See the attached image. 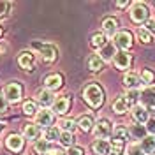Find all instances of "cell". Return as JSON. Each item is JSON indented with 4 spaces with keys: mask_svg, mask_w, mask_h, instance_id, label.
Wrapping results in <instances>:
<instances>
[{
    "mask_svg": "<svg viewBox=\"0 0 155 155\" xmlns=\"http://www.w3.org/2000/svg\"><path fill=\"white\" fill-rule=\"evenodd\" d=\"M9 9H11L9 2H0V18H2V16H5V14L9 12Z\"/></svg>",
    "mask_w": 155,
    "mask_h": 155,
    "instance_id": "cell-37",
    "label": "cell"
},
{
    "mask_svg": "<svg viewBox=\"0 0 155 155\" xmlns=\"http://www.w3.org/2000/svg\"><path fill=\"white\" fill-rule=\"evenodd\" d=\"M32 46L42 55V60H44V62H53V60L57 58V49H55V46H51V44H46V42H34Z\"/></svg>",
    "mask_w": 155,
    "mask_h": 155,
    "instance_id": "cell-4",
    "label": "cell"
},
{
    "mask_svg": "<svg viewBox=\"0 0 155 155\" xmlns=\"http://www.w3.org/2000/svg\"><path fill=\"white\" fill-rule=\"evenodd\" d=\"M46 155H65L62 150H58V148H51V150H48L46 152Z\"/></svg>",
    "mask_w": 155,
    "mask_h": 155,
    "instance_id": "cell-42",
    "label": "cell"
},
{
    "mask_svg": "<svg viewBox=\"0 0 155 155\" xmlns=\"http://www.w3.org/2000/svg\"><path fill=\"white\" fill-rule=\"evenodd\" d=\"M113 136H115L116 143H124L125 139H129V129H125L124 125H116Z\"/></svg>",
    "mask_w": 155,
    "mask_h": 155,
    "instance_id": "cell-22",
    "label": "cell"
},
{
    "mask_svg": "<svg viewBox=\"0 0 155 155\" xmlns=\"http://www.w3.org/2000/svg\"><path fill=\"white\" fill-rule=\"evenodd\" d=\"M2 53H4V46H2V44H0V55H2Z\"/></svg>",
    "mask_w": 155,
    "mask_h": 155,
    "instance_id": "cell-44",
    "label": "cell"
},
{
    "mask_svg": "<svg viewBox=\"0 0 155 155\" xmlns=\"http://www.w3.org/2000/svg\"><path fill=\"white\" fill-rule=\"evenodd\" d=\"M65 155H85V152H83V148H78V146H71L69 148V152Z\"/></svg>",
    "mask_w": 155,
    "mask_h": 155,
    "instance_id": "cell-38",
    "label": "cell"
},
{
    "mask_svg": "<svg viewBox=\"0 0 155 155\" xmlns=\"http://www.w3.org/2000/svg\"><path fill=\"white\" fill-rule=\"evenodd\" d=\"M49 148H48V141L46 139H41V141H37L35 145H34V152L35 153H46Z\"/></svg>",
    "mask_w": 155,
    "mask_h": 155,
    "instance_id": "cell-31",
    "label": "cell"
},
{
    "mask_svg": "<svg viewBox=\"0 0 155 155\" xmlns=\"http://www.w3.org/2000/svg\"><path fill=\"white\" fill-rule=\"evenodd\" d=\"M127 107H129V102L125 101V97H120V99H116L113 102V111L116 115H124L127 111Z\"/></svg>",
    "mask_w": 155,
    "mask_h": 155,
    "instance_id": "cell-24",
    "label": "cell"
},
{
    "mask_svg": "<svg viewBox=\"0 0 155 155\" xmlns=\"http://www.w3.org/2000/svg\"><path fill=\"white\" fill-rule=\"evenodd\" d=\"M53 124V113L49 109H42L37 113V124L35 125H42V127H51Z\"/></svg>",
    "mask_w": 155,
    "mask_h": 155,
    "instance_id": "cell-14",
    "label": "cell"
},
{
    "mask_svg": "<svg viewBox=\"0 0 155 155\" xmlns=\"http://www.w3.org/2000/svg\"><path fill=\"white\" fill-rule=\"evenodd\" d=\"M153 79H155V74L150 69H143V71H141V81H143V83H148V85H150V83H153Z\"/></svg>",
    "mask_w": 155,
    "mask_h": 155,
    "instance_id": "cell-32",
    "label": "cell"
},
{
    "mask_svg": "<svg viewBox=\"0 0 155 155\" xmlns=\"http://www.w3.org/2000/svg\"><path fill=\"white\" fill-rule=\"evenodd\" d=\"M34 62H35V55H34V53H30V51H23V53H19L18 64L23 69L30 71V69L34 67Z\"/></svg>",
    "mask_w": 155,
    "mask_h": 155,
    "instance_id": "cell-10",
    "label": "cell"
},
{
    "mask_svg": "<svg viewBox=\"0 0 155 155\" xmlns=\"http://www.w3.org/2000/svg\"><path fill=\"white\" fill-rule=\"evenodd\" d=\"M129 136H132L134 139H145L146 137V127L141 124H136L129 129Z\"/></svg>",
    "mask_w": 155,
    "mask_h": 155,
    "instance_id": "cell-21",
    "label": "cell"
},
{
    "mask_svg": "<svg viewBox=\"0 0 155 155\" xmlns=\"http://www.w3.org/2000/svg\"><path fill=\"white\" fill-rule=\"evenodd\" d=\"M23 137L18 134H11L7 136V139H5V146L9 148V150H12V152H19L21 148H23Z\"/></svg>",
    "mask_w": 155,
    "mask_h": 155,
    "instance_id": "cell-11",
    "label": "cell"
},
{
    "mask_svg": "<svg viewBox=\"0 0 155 155\" xmlns=\"http://www.w3.org/2000/svg\"><path fill=\"white\" fill-rule=\"evenodd\" d=\"M141 150L145 155L155 153V136H146L145 139H141Z\"/></svg>",
    "mask_w": 155,
    "mask_h": 155,
    "instance_id": "cell-16",
    "label": "cell"
},
{
    "mask_svg": "<svg viewBox=\"0 0 155 155\" xmlns=\"http://www.w3.org/2000/svg\"><path fill=\"white\" fill-rule=\"evenodd\" d=\"M127 155H145V153H143V150H141V146L139 145H129V148H127Z\"/></svg>",
    "mask_w": 155,
    "mask_h": 155,
    "instance_id": "cell-36",
    "label": "cell"
},
{
    "mask_svg": "<svg viewBox=\"0 0 155 155\" xmlns=\"http://www.w3.org/2000/svg\"><path fill=\"white\" fill-rule=\"evenodd\" d=\"M115 46L120 48V51H125L132 46V34L127 32V30H122V32H116L115 34Z\"/></svg>",
    "mask_w": 155,
    "mask_h": 155,
    "instance_id": "cell-5",
    "label": "cell"
},
{
    "mask_svg": "<svg viewBox=\"0 0 155 155\" xmlns=\"http://www.w3.org/2000/svg\"><path fill=\"white\" fill-rule=\"evenodd\" d=\"M5 111H7V101L0 95V115H2V113H5Z\"/></svg>",
    "mask_w": 155,
    "mask_h": 155,
    "instance_id": "cell-40",
    "label": "cell"
},
{
    "mask_svg": "<svg viewBox=\"0 0 155 155\" xmlns=\"http://www.w3.org/2000/svg\"><path fill=\"white\" fill-rule=\"evenodd\" d=\"M130 19L134 21V23H141V21H148L150 18V11L146 7L145 4H141V2H136L132 4V7H130Z\"/></svg>",
    "mask_w": 155,
    "mask_h": 155,
    "instance_id": "cell-2",
    "label": "cell"
},
{
    "mask_svg": "<svg viewBox=\"0 0 155 155\" xmlns=\"http://www.w3.org/2000/svg\"><path fill=\"white\" fill-rule=\"evenodd\" d=\"M37 102L39 104H42L44 107L51 106L53 102H55V95H53V92L48 90V88H44V90H41L37 94Z\"/></svg>",
    "mask_w": 155,
    "mask_h": 155,
    "instance_id": "cell-13",
    "label": "cell"
},
{
    "mask_svg": "<svg viewBox=\"0 0 155 155\" xmlns=\"http://www.w3.org/2000/svg\"><path fill=\"white\" fill-rule=\"evenodd\" d=\"M146 28L145 30H148L150 34H155V19H148L146 21V25H145Z\"/></svg>",
    "mask_w": 155,
    "mask_h": 155,
    "instance_id": "cell-39",
    "label": "cell"
},
{
    "mask_svg": "<svg viewBox=\"0 0 155 155\" xmlns=\"http://www.w3.org/2000/svg\"><path fill=\"white\" fill-rule=\"evenodd\" d=\"M58 141H60L64 146H72L74 145V136L71 134V132H62Z\"/></svg>",
    "mask_w": 155,
    "mask_h": 155,
    "instance_id": "cell-30",
    "label": "cell"
},
{
    "mask_svg": "<svg viewBox=\"0 0 155 155\" xmlns=\"http://www.w3.org/2000/svg\"><path fill=\"white\" fill-rule=\"evenodd\" d=\"M90 44H92L94 48H102V46L106 44V35H104V34H94L92 39H90Z\"/></svg>",
    "mask_w": 155,
    "mask_h": 155,
    "instance_id": "cell-27",
    "label": "cell"
},
{
    "mask_svg": "<svg viewBox=\"0 0 155 155\" xmlns=\"http://www.w3.org/2000/svg\"><path fill=\"white\" fill-rule=\"evenodd\" d=\"M60 125H62V129H64V132H72V130L76 129V124H74L72 120H64Z\"/></svg>",
    "mask_w": 155,
    "mask_h": 155,
    "instance_id": "cell-35",
    "label": "cell"
},
{
    "mask_svg": "<svg viewBox=\"0 0 155 155\" xmlns=\"http://www.w3.org/2000/svg\"><path fill=\"white\" fill-rule=\"evenodd\" d=\"M146 124H148V130L155 134V116H152V118H150V120H148Z\"/></svg>",
    "mask_w": 155,
    "mask_h": 155,
    "instance_id": "cell-41",
    "label": "cell"
},
{
    "mask_svg": "<svg viewBox=\"0 0 155 155\" xmlns=\"http://www.w3.org/2000/svg\"><path fill=\"white\" fill-rule=\"evenodd\" d=\"M116 27H118V21L115 18H106L102 21V28H104V32H107V35L116 34Z\"/></svg>",
    "mask_w": 155,
    "mask_h": 155,
    "instance_id": "cell-23",
    "label": "cell"
},
{
    "mask_svg": "<svg viewBox=\"0 0 155 155\" xmlns=\"http://www.w3.org/2000/svg\"><path fill=\"white\" fill-rule=\"evenodd\" d=\"M139 95H141V92H139V90H129V92H127V95H125V101L129 102V106H130V104L136 106V102H137Z\"/></svg>",
    "mask_w": 155,
    "mask_h": 155,
    "instance_id": "cell-29",
    "label": "cell"
},
{
    "mask_svg": "<svg viewBox=\"0 0 155 155\" xmlns=\"http://www.w3.org/2000/svg\"><path fill=\"white\" fill-rule=\"evenodd\" d=\"M69 107H71V99L69 97H58L53 102V111L58 113V115H65L69 111Z\"/></svg>",
    "mask_w": 155,
    "mask_h": 155,
    "instance_id": "cell-9",
    "label": "cell"
},
{
    "mask_svg": "<svg viewBox=\"0 0 155 155\" xmlns=\"http://www.w3.org/2000/svg\"><path fill=\"white\" fill-rule=\"evenodd\" d=\"M23 111H25V115H35V111H37V106H35V102H32V101H28V102H25V106H23Z\"/></svg>",
    "mask_w": 155,
    "mask_h": 155,
    "instance_id": "cell-34",
    "label": "cell"
},
{
    "mask_svg": "<svg viewBox=\"0 0 155 155\" xmlns=\"http://www.w3.org/2000/svg\"><path fill=\"white\" fill-rule=\"evenodd\" d=\"M2 129H4V124H0V130H2Z\"/></svg>",
    "mask_w": 155,
    "mask_h": 155,
    "instance_id": "cell-45",
    "label": "cell"
},
{
    "mask_svg": "<svg viewBox=\"0 0 155 155\" xmlns=\"http://www.w3.org/2000/svg\"><path fill=\"white\" fill-rule=\"evenodd\" d=\"M0 35H2V28H0Z\"/></svg>",
    "mask_w": 155,
    "mask_h": 155,
    "instance_id": "cell-46",
    "label": "cell"
},
{
    "mask_svg": "<svg viewBox=\"0 0 155 155\" xmlns=\"http://www.w3.org/2000/svg\"><path fill=\"white\" fill-rule=\"evenodd\" d=\"M127 4H129V2H116V7L124 9V7H127Z\"/></svg>",
    "mask_w": 155,
    "mask_h": 155,
    "instance_id": "cell-43",
    "label": "cell"
},
{
    "mask_svg": "<svg viewBox=\"0 0 155 155\" xmlns=\"http://www.w3.org/2000/svg\"><path fill=\"white\" fill-rule=\"evenodd\" d=\"M83 99H85V102H87L90 107L97 109V107L102 106V102H104V94H102V90H101L99 85L92 83V85H88V87L85 88Z\"/></svg>",
    "mask_w": 155,
    "mask_h": 155,
    "instance_id": "cell-1",
    "label": "cell"
},
{
    "mask_svg": "<svg viewBox=\"0 0 155 155\" xmlns=\"http://www.w3.org/2000/svg\"><path fill=\"white\" fill-rule=\"evenodd\" d=\"M132 118H134L136 124H146L148 122V111H146V107L143 106H134L132 109Z\"/></svg>",
    "mask_w": 155,
    "mask_h": 155,
    "instance_id": "cell-15",
    "label": "cell"
},
{
    "mask_svg": "<svg viewBox=\"0 0 155 155\" xmlns=\"http://www.w3.org/2000/svg\"><path fill=\"white\" fill-rule=\"evenodd\" d=\"M44 137H46V141H57V139H60V130L57 127H48L44 132Z\"/></svg>",
    "mask_w": 155,
    "mask_h": 155,
    "instance_id": "cell-28",
    "label": "cell"
},
{
    "mask_svg": "<svg viewBox=\"0 0 155 155\" xmlns=\"http://www.w3.org/2000/svg\"><path fill=\"white\" fill-rule=\"evenodd\" d=\"M111 134V122L109 120H99L97 122V125L94 127V136L95 137H99V139H104V137H107V136Z\"/></svg>",
    "mask_w": 155,
    "mask_h": 155,
    "instance_id": "cell-7",
    "label": "cell"
},
{
    "mask_svg": "<svg viewBox=\"0 0 155 155\" xmlns=\"http://www.w3.org/2000/svg\"><path fill=\"white\" fill-rule=\"evenodd\" d=\"M23 134H25L27 139H35L39 136V127L34 125V124H27L25 129H23Z\"/></svg>",
    "mask_w": 155,
    "mask_h": 155,
    "instance_id": "cell-26",
    "label": "cell"
},
{
    "mask_svg": "<svg viewBox=\"0 0 155 155\" xmlns=\"http://www.w3.org/2000/svg\"><path fill=\"white\" fill-rule=\"evenodd\" d=\"M116 55V48L113 42H107V44H104L102 48H101V53H99V57H101V60L102 62H109V60H113Z\"/></svg>",
    "mask_w": 155,
    "mask_h": 155,
    "instance_id": "cell-12",
    "label": "cell"
},
{
    "mask_svg": "<svg viewBox=\"0 0 155 155\" xmlns=\"http://www.w3.org/2000/svg\"><path fill=\"white\" fill-rule=\"evenodd\" d=\"M21 94H23V88L19 83H9L4 88V99L7 102H18L21 99Z\"/></svg>",
    "mask_w": 155,
    "mask_h": 155,
    "instance_id": "cell-3",
    "label": "cell"
},
{
    "mask_svg": "<svg viewBox=\"0 0 155 155\" xmlns=\"http://www.w3.org/2000/svg\"><path fill=\"white\" fill-rule=\"evenodd\" d=\"M78 125H79V129H81L83 132H88V130H92V125H94V118H92L90 115L81 116V118L78 120Z\"/></svg>",
    "mask_w": 155,
    "mask_h": 155,
    "instance_id": "cell-25",
    "label": "cell"
},
{
    "mask_svg": "<svg viewBox=\"0 0 155 155\" xmlns=\"http://www.w3.org/2000/svg\"><path fill=\"white\" fill-rule=\"evenodd\" d=\"M137 37H139V41H141V42H145V44L152 42V34H150L148 30H145V28H139V30H137Z\"/></svg>",
    "mask_w": 155,
    "mask_h": 155,
    "instance_id": "cell-33",
    "label": "cell"
},
{
    "mask_svg": "<svg viewBox=\"0 0 155 155\" xmlns=\"http://www.w3.org/2000/svg\"><path fill=\"white\" fill-rule=\"evenodd\" d=\"M139 99H143V102L146 104V111H152L155 115V87H148L141 92Z\"/></svg>",
    "mask_w": 155,
    "mask_h": 155,
    "instance_id": "cell-6",
    "label": "cell"
},
{
    "mask_svg": "<svg viewBox=\"0 0 155 155\" xmlns=\"http://www.w3.org/2000/svg\"><path fill=\"white\" fill-rule=\"evenodd\" d=\"M124 85H125L129 90H137V85H139V76L136 72H127L125 78H124Z\"/></svg>",
    "mask_w": 155,
    "mask_h": 155,
    "instance_id": "cell-20",
    "label": "cell"
},
{
    "mask_svg": "<svg viewBox=\"0 0 155 155\" xmlns=\"http://www.w3.org/2000/svg\"><path fill=\"white\" fill-rule=\"evenodd\" d=\"M44 85H46V88L48 90H57V88L62 87V76L60 74H49V76H46V79H44Z\"/></svg>",
    "mask_w": 155,
    "mask_h": 155,
    "instance_id": "cell-18",
    "label": "cell"
},
{
    "mask_svg": "<svg viewBox=\"0 0 155 155\" xmlns=\"http://www.w3.org/2000/svg\"><path fill=\"white\" fill-rule=\"evenodd\" d=\"M102 60H101V57L99 55H90V57L87 58V67L88 71H92V72H99L101 69H102Z\"/></svg>",
    "mask_w": 155,
    "mask_h": 155,
    "instance_id": "cell-19",
    "label": "cell"
},
{
    "mask_svg": "<svg viewBox=\"0 0 155 155\" xmlns=\"http://www.w3.org/2000/svg\"><path fill=\"white\" fill-rule=\"evenodd\" d=\"M92 148H94L99 155L111 153V143H109V141H106V139H97L95 143L92 145Z\"/></svg>",
    "mask_w": 155,
    "mask_h": 155,
    "instance_id": "cell-17",
    "label": "cell"
},
{
    "mask_svg": "<svg viewBox=\"0 0 155 155\" xmlns=\"http://www.w3.org/2000/svg\"><path fill=\"white\" fill-rule=\"evenodd\" d=\"M113 62H115L116 69H120V71L129 69V65H130V55L127 51H118L115 55V58H113Z\"/></svg>",
    "mask_w": 155,
    "mask_h": 155,
    "instance_id": "cell-8",
    "label": "cell"
}]
</instances>
